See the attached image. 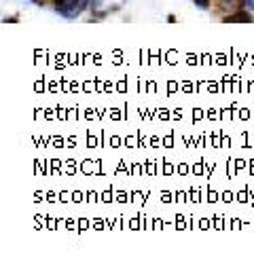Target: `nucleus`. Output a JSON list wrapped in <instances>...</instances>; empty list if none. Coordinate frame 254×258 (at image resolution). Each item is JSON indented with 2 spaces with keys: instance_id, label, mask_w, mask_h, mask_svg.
Listing matches in <instances>:
<instances>
[{
  "instance_id": "obj_1",
  "label": "nucleus",
  "mask_w": 254,
  "mask_h": 258,
  "mask_svg": "<svg viewBox=\"0 0 254 258\" xmlns=\"http://www.w3.org/2000/svg\"><path fill=\"white\" fill-rule=\"evenodd\" d=\"M89 5H91V0H57L55 11L66 19H74V17H79Z\"/></svg>"
},
{
  "instance_id": "obj_2",
  "label": "nucleus",
  "mask_w": 254,
  "mask_h": 258,
  "mask_svg": "<svg viewBox=\"0 0 254 258\" xmlns=\"http://www.w3.org/2000/svg\"><path fill=\"white\" fill-rule=\"evenodd\" d=\"M222 21H225V24H252L254 17L250 13H246V11H237V13L222 17Z\"/></svg>"
},
{
  "instance_id": "obj_3",
  "label": "nucleus",
  "mask_w": 254,
  "mask_h": 258,
  "mask_svg": "<svg viewBox=\"0 0 254 258\" xmlns=\"http://www.w3.org/2000/svg\"><path fill=\"white\" fill-rule=\"evenodd\" d=\"M193 3H195V7L208 11V9H210V5H212V0H193Z\"/></svg>"
},
{
  "instance_id": "obj_4",
  "label": "nucleus",
  "mask_w": 254,
  "mask_h": 258,
  "mask_svg": "<svg viewBox=\"0 0 254 258\" xmlns=\"http://www.w3.org/2000/svg\"><path fill=\"white\" fill-rule=\"evenodd\" d=\"M243 5H246L248 9H252V11H254V0H246V3H243Z\"/></svg>"
},
{
  "instance_id": "obj_5",
  "label": "nucleus",
  "mask_w": 254,
  "mask_h": 258,
  "mask_svg": "<svg viewBox=\"0 0 254 258\" xmlns=\"http://www.w3.org/2000/svg\"><path fill=\"white\" fill-rule=\"evenodd\" d=\"M5 24H9V21H17V17H3Z\"/></svg>"
},
{
  "instance_id": "obj_6",
  "label": "nucleus",
  "mask_w": 254,
  "mask_h": 258,
  "mask_svg": "<svg viewBox=\"0 0 254 258\" xmlns=\"http://www.w3.org/2000/svg\"><path fill=\"white\" fill-rule=\"evenodd\" d=\"M225 3H246V0H225Z\"/></svg>"
},
{
  "instance_id": "obj_7",
  "label": "nucleus",
  "mask_w": 254,
  "mask_h": 258,
  "mask_svg": "<svg viewBox=\"0 0 254 258\" xmlns=\"http://www.w3.org/2000/svg\"><path fill=\"white\" fill-rule=\"evenodd\" d=\"M32 3H34V5H40V0H32Z\"/></svg>"
}]
</instances>
